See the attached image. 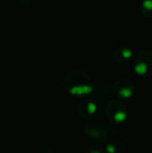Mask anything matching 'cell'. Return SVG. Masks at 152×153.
<instances>
[{
	"mask_svg": "<svg viewBox=\"0 0 152 153\" xmlns=\"http://www.w3.org/2000/svg\"><path fill=\"white\" fill-rule=\"evenodd\" d=\"M113 59L118 64H126L133 59V52L129 47L125 45L117 46L113 51Z\"/></svg>",
	"mask_w": 152,
	"mask_h": 153,
	"instance_id": "cell-7",
	"label": "cell"
},
{
	"mask_svg": "<svg viewBox=\"0 0 152 153\" xmlns=\"http://www.w3.org/2000/svg\"><path fill=\"white\" fill-rule=\"evenodd\" d=\"M112 90L117 97L121 99H129L136 93V85L128 78H119L113 83Z\"/></svg>",
	"mask_w": 152,
	"mask_h": 153,
	"instance_id": "cell-5",
	"label": "cell"
},
{
	"mask_svg": "<svg viewBox=\"0 0 152 153\" xmlns=\"http://www.w3.org/2000/svg\"><path fill=\"white\" fill-rule=\"evenodd\" d=\"M104 150L106 153H122L124 146L119 139H108L104 142Z\"/></svg>",
	"mask_w": 152,
	"mask_h": 153,
	"instance_id": "cell-8",
	"label": "cell"
},
{
	"mask_svg": "<svg viewBox=\"0 0 152 153\" xmlns=\"http://www.w3.org/2000/svg\"><path fill=\"white\" fill-rule=\"evenodd\" d=\"M96 111H97V104L91 98L83 99L77 105V114L79 115V117L83 118V119L91 118L96 113Z\"/></svg>",
	"mask_w": 152,
	"mask_h": 153,
	"instance_id": "cell-6",
	"label": "cell"
},
{
	"mask_svg": "<svg viewBox=\"0 0 152 153\" xmlns=\"http://www.w3.org/2000/svg\"><path fill=\"white\" fill-rule=\"evenodd\" d=\"M105 116L110 122L122 124L128 117V108L121 100L112 99L105 105Z\"/></svg>",
	"mask_w": 152,
	"mask_h": 153,
	"instance_id": "cell-4",
	"label": "cell"
},
{
	"mask_svg": "<svg viewBox=\"0 0 152 153\" xmlns=\"http://www.w3.org/2000/svg\"><path fill=\"white\" fill-rule=\"evenodd\" d=\"M85 153H106L104 148H101L97 145H94L92 147H89L87 150H85Z\"/></svg>",
	"mask_w": 152,
	"mask_h": 153,
	"instance_id": "cell-11",
	"label": "cell"
},
{
	"mask_svg": "<svg viewBox=\"0 0 152 153\" xmlns=\"http://www.w3.org/2000/svg\"><path fill=\"white\" fill-rule=\"evenodd\" d=\"M141 15L147 19H152V0H142L139 5Z\"/></svg>",
	"mask_w": 152,
	"mask_h": 153,
	"instance_id": "cell-9",
	"label": "cell"
},
{
	"mask_svg": "<svg viewBox=\"0 0 152 153\" xmlns=\"http://www.w3.org/2000/svg\"><path fill=\"white\" fill-rule=\"evenodd\" d=\"M94 91L97 93L99 96H105V95H108V92H110V88H108V85H106L105 82L101 81V82H98L97 85L94 87Z\"/></svg>",
	"mask_w": 152,
	"mask_h": 153,
	"instance_id": "cell-10",
	"label": "cell"
},
{
	"mask_svg": "<svg viewBox=\"0 0 152 153\" xmlns=\"http://www.w3.org/2000/svg\"><path fill=\"white\" fill-rule=\"evenodd\" d=\"M14 1H16L17 3L19 4H22V5H26V4H29L33 0H14Z\"/></svg>",
	"mask_w": 152,
	"mask_h": 153,
	"instance_id": "cell-13",
	"label": "cell"
},
{
	"mask_svg": "<svg viewBox=\"0 0 152 153\" xmlns=\"http://www.w3.org/2000/svg\"><path fill=\"white\" fill-rule=\"evenodd\" d=\"M43 153H63L59 148H55V147H50V148H47Z\"/></svg>",
	"mask_w": 152,
	"mask_h": 153,
	"instance_id": "cell-12",
	"label": "cell"
},
{
	"mask_svg": "<svg viewBox=\"0 0 152 153\" xmlns=\"http://www.w3.org/2000/svg\"><path fill=\"white\" fill-rule=\"evenodd\" d=\"M132 67L136 75L144 78L152 76V49H141L132 59Z\"/></svg>",
	"mask_w": 152,
	"mask_h": 153,
	"instance_id": "cell-3",
	"label": "cell"
},
{
	"mask_svg": "<svg viewBox=\"0 0 152 153\" xmlns=\"http://www.w3.org/2000/svg\"><path fill=\"white\" fill-rule=\"evenodd\" d=\"M64 89L74 97H85L94 91V85L87 71L81 68H72L64 77Z\"/></svg>",
	"mask_w": 152,
	"mask_h": 153,
	"instance_id": "cell-1",
	"label": "cell"
},
{
	"mask_svg": "<svg viewBox=\"0 0 152 153\" xmlns=\"http://www.w3.org/2000/svg\"><path fill=\"white\" fill-rule=\"evenodd\" d=\"M83 137L87 142L95 145L104 144L108 137V127L102 120L92 119L83 126Z\"/></svg>",
	"mask_w": 152,
	"mask_h": 153,
	"instance_id": "cell-2",
	"label": "cell"
}]
</instances>
